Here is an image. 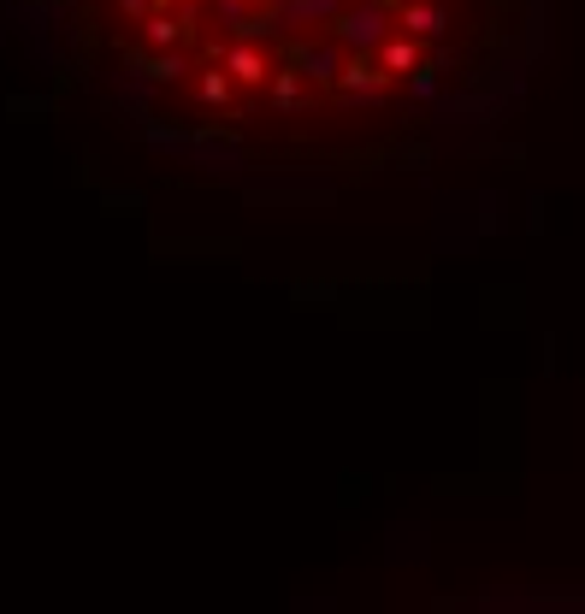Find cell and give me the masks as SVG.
I'll return each mask as SVG.
<instances>
[{
  "label": "cell",
  "instance_id": "6da1fadb",
  "mask_svg": "<svg viewBox=\"0 0 585 614\" xmlns=\"http://www.w3.org/2000/svg\"><path fill=\"white\" fill-rule=\"evenodd\" d=\"M142 124L260 172L432 154L520 95L544 0H71Z\"/></svg>",
  "mask_w": 585,
  "mask_h": 614
}]
</instances>
